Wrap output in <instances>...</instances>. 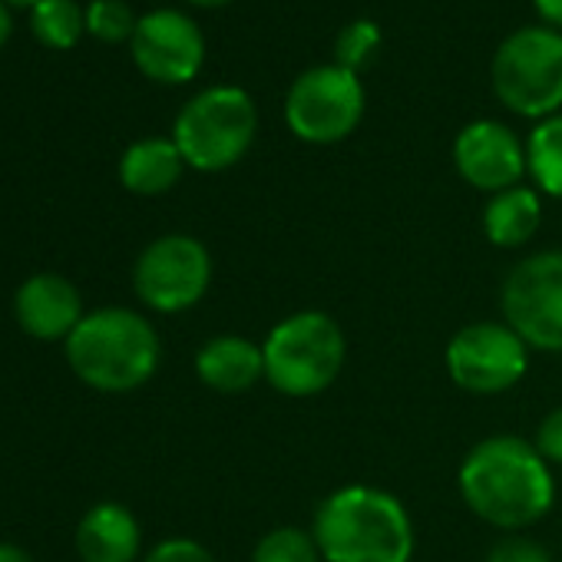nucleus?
I'll return each mask as SVG.
<instances>
[{"instance_id":"nucleus-11","label":"nucleus","mask_w":562,"mask_h":562,"mask_svg":"<svg viewBox=\"0 0 562 562\" xmlns=\"http://www.w3.org/2000/svg\"><path fill=\"white\" fill-rule=\"evenodd\" d=\"M130 54L143 77L166 87H179L199 77L205 64V37L189 14L159 8L139 18L136 34L130 41Z\"/></svg>"},{"instance_id":"nucleus-2","label":"nucleus","mask_w":562,"mask_h":562,"mask_svg":"<svg viewBox=\"0 0 562 562\" xmlns=\"http://www.w3.org/2000/svg\"><path fill=\"white\" fill-rule=\"evenodd\" d=\"M325 562H411L414 522L407 506L378 486L351 483L328 493L312 522Z\"/></svg>"},{"instance_id":"nucleus-9","label":"nucleus","mask_w":562,"mask_h":562,"mask_svg":"<svg viewBox=\"0 0 562 562\" xmlns=\"http://www.w3.org/2000/svg\"><path fill=\"white\" fill-rule=\"evenodd\" d=\"M212 285V255L192 235H162L149 241L133 268L139 302L159 315H179L205 299Z\"/></svg>"},{"instance_id":"nucleus-20","label":"nucleus","mask_w":562,"mask_h":562,"mask_svg":"<svg viewBox=\"0 0 562 562\" xmlns=\"http://www.w3.org/2000/svg\"><path fill=\"white\" fill-rule=\"evenodd\" d=\"M251 562H325V559L312 529L274 526L255 542Z\"/></svg>"},{"instance_id":"nucleus-25","label":"nucleus","mask_w":562,"mask_h":562,"mask_svg":"<svg viewBox=\"0 0 562 562\" xmlns=\"http://www.w3.org/2000/svg\"><path fill=\"white\" fill-rule=\"evenodd\" d=\"M536 450L542 453V460L549 463V467H562V404L559 407H552L542 420H539V427H536Z\"/></svg>"},{"instance_id":"nucleus-18","label":"nucleus","mask_w":562,"mask_h":562,"mask_svg":"<svg viewBox=\"0 0 562 562\" xmlns=\"http://www.w3.org/2000/svg\"><path fill=\"white\" fill-rule=\"evenodd\" d=\"M526 166L536 192L562 199V113L532 126L526 139Z\"/></svg>"},{"instance_id":"nucleus-14","label":"nucleus","mask_w":562,"mask_h":562,"mask_svg":"<svg viewBox=\"0 0 562 562\" xmlns=\"http://www.w3.org/2000/svg\"><path fill=\"white\" fill-rule=\"evenodd\" d=\"M199 381L215 394H241L265 381V355L261 345L241 335H218L209 338L195 355Z\"/></svg>"},{"instance_id":"nucleus-1","label":"nucleus","mask_w":562,"mask_h":562,"mask_svg":"<svg viewBox=\"0 0 562 562\" xmlns=\"http://www.w3.org/2000/svg\"><path fill=\"white\" fill-rule=\"evenodd\" d=\"M457 486L467 509L503 532L529 529L555 503L552 467L536 443L513 434L473 443L457 470Z\"/></svg>"},{"instance_id":"nucleus-3","label":"nucleus","mask_w":562,"mask_h":562,"mask_svg":"<svg viewBox=\"0 0 562 562\" xmlns=\"http://www.w3.org/2000/svg\"><path fill=\"white\" fill-rule=\"evenodd\" d=\"M64 348L74 374L103 394L143 387L162 358L159 331L130 308H100L83 315Z\"/></svg>"},{"instance_id":"nucleus-26","label":"nucleus","mask_w":562,"mask_h":562,"mask_svg":"<svg viewBox=\"0 0 562 562\" xmlns=\"http://www.w3.org/2000/svg\"><path fill=\"white\" fill-rule=\"evenodd\" d=\"M532 8L542 18V27L562 31V0H532Z\"/></svg>"},{"instance_id":"nucleus-7","label":"nucleus","mask_w":562,"mask_h":562,"mask_svg":"<svg viewBox=\"0 0 562 562\" xmlns=\"http://www.w3.org/2000/svg\"><path fill=\"white\" fill-rule=\"evenodd\" d=\"M368 110L364 83L358 74L322 64L308 67L285 93V126L312 146H335L348 139Z\"/></svg>"},{"instance_id":"nucleus-12","label":"nucleus","mask_w":562,"mask_h":562,"mask_svg":"<svg viewBox=\"0 0 562 562\" xmlns=\"http://www.w3.org/2000/svg\"><path fill=\"white\" fill-rule=\"evenodd\" d=\"M453 166L467 186L490 195L522 186V176H529L526 143L499 120L467 123L453 139Z\"/></svg>"},{"instance_id":"nucleus-5","label":"nucleus","mask_w":562,"mask_h":562,"mask_svg":"<svg viewBox=\"0 0 562 562\" xmlns=\"http://www.w3.org/2000/svg\"><path fill=\"white\" fill-rule=\"evenodd\" d=\"M258 133L255 100L232 83L195 93L172 123V143L195 172H222L241 162Z\"/></svg>"},{"instance_id":"nucleus-24","label":"nucleus","mask_w":562,"mask_h":562,"mask_svg":"<svg viewBox=\"0 0 562 562\" xmlns=\"http://www.w3.org/2000/svg\"><path fill=\"white\" fill-rule=\"evenodd\" d=\"M143 562H215V555L202 542L176 536V539H162L159 546H153L143 555Z\"/></svg>"},{"instance_id":"nucleus-6","label":"nucleus","mask_w":562,"mask_h":562,"mask_svg":"<svg viewBox=\"0 0 562 562\" xmlns=\"http://www.w3.org/2000/svg\"><path fill=\"white\" fill-rule=\"evenodd\" d=\"M490 83L496 100L522 120L562 113V34L552 27H519L493 54Z\"/></svg>"},{"instance_id":"nucleus-27","label":"nucleus","mask_w":562,"mask_h":562,"mask_svg":"<svg viewBox=\"0 0 562 562\" xmlns=\"http://www.w3.org/2000/svg\"><path fill=\"white\" fill-rule=\"evenodd\" d=\"M11 31H14V18H11V8L0 0V47L11 41Z\"/></svg>"},{"instance_id":"nucleus-4","label":"nucleus","mask_w":562,"mask_h":562,"mask_svg":"<svg viewBox=\"0 0 562 562\" xmlns=\"http://www.w3.org/2000/svg\"><path fill=\"white\" fill-rule=\"evenodd\" d=\"M265 381L285 397L328 391L348 364V335L328 312H295L281 318L261 341Z\"/></svg>"},{"instance_id":"nucleus-29","label":"nucleus","mask_w":562,"mask_h":562,"mask_svg":"<svg viewBox=\"0 0 562 562\" xmlns=\"http://www.w3.org/2000/svg\"><path fill=\"white\" fill-rule=\"evenodd\" d=\"M192 8H205V11H212V8H228L232 0H189Z\"/></svg>"},{"instance_id":"nucleus-22","label":"nucleus","mask_w":562,"mask_h":562,"mask_svg":"<svg viewBox=\"0 0 562 562\" xmlns=\"http://www.w3.org/2000/svg\"><path fill=\"white\" fill-rule=\"evenodd\" d=\"M136 24L139 18L123 0H90V8H87V34L103 44H123V41L130 44L136 34Z\"/></svg>"},{"instance_id":"nucleus-19","label":"nucleus","mask_w":562,"mask_h":562,"mask_svg":"<svg viewBox=\"0 0 562 562\" xmlns=\"http://www.w3.org/2000/svg\"><path fill=\"white\" fill-rule=\"evenodd\" d=\"M31 31L50 50H74L87 31V11L77 0H41L31 8Z\"/></svg>"},{"instance_id":"nucleus-21","label":"nucleus","mask_w":562,"mask_h":562,"mask_svg":"<svg viewBox=\"0 0 562 562\" xmlns=\"http://www.w3.org/2000/svg\"><path fill=\"white\" fill-rule=\"evenodd\" d=\"M381 41H384L381 27L374 21H368V18H358V21L345 24L341 34H338V41H335V64L361 77V70H368L374 64V57L381 50Z\"/></svg>"},{"instance_id":"nucleus-13","label":"nucleus","mask_w":562,"mask_h":562,"mask_svg":"<svg viewBox=\"0 0 562 562\" xmlns=\"http://www.w3.org/2000/svg\"><path fill=\"white\" fill-rule=\"evenodd\" d=\"M14 315L18 325L37 341H67L83 322V302L70 278L44 271L18 289Z\"/></svg>"},{"instance_id":"nucleus-10","label":"nucleus","mask_w":562,"mask_h":562,"mask_svg":"<svg viewBox=\"0 0 562 562\" xmlns=\"http://www.w3.org/2000/svg\"><path fill=\"white\" fill-rule=\"evenodd\" d=\"M443 364L460 391L493 397L526 378L529 348L506 322H473L447 341Z\"/></svg>"},{"instance_id":"nucleus-17","label":"nucleus","mask_w":562,"mask_h":562,"mask_svg":"<svg viewBox=\"0 0 562 562\" xmlns=\"http://www.w3.org/2000/svg\"><path fill=\"white\" fill-rule=\"evenodd\" d=\"M542 222V199L532 186H513L490 195L483 209V235L496 248L526 245Z\"/></svg>"},{"instance_id":"nucleus-16","label":"nucleus","mask_w":562,"mask_h":562,"mask_svg":"<svg viewBox=\"0 0 562 562\" xmlns=\"http://www.w3.org/2000/svg\"><path fill=\"white\" fill-rule=\"evenodd\" d=\"M182 172H186V159L172 143V136L136 139L120 159V182L133 195H162L182 179Z\"/></svg>"},{"instance_id":"nucleus-23","label":"nucleus","mask_w":562,"mask_h":562,"mask_svg":"<svg viewBox=\"0 0 562 562\" xmlns=\"http://www.w3.org/2000/svg\"><path fill=\"white\" fill-rule=\"evenodd\" d=\"M486 562H552V555L529 536H503L486 552Z\"/></svg>"},{"instance_id":"nucleus-28","label":"nucleus","mask_w":562,"mask_h":562,"mask_svg":"<svg viewBox=\"0 0 562 562\" xmlns=\"http://www.w3.org/2000/svg\"><path fill=\"white\" fill-rule=\"evenodd\" d=\"M0 562H34L24 549L11 546V542H0Z\"/></svg>"},{"instance_id":"nucleus-30","label":"nucleus","mask_w":562,"mask_h":562,"mask_svg":"<svg viewBox=\"0 0 562 562\" xmlns=\"http://www.w3.org/2000/svg\"><path fill=\"white\" fill-rule=\"evenodd\" d=\"M4 4H8V8H37L41 0H4Z\"/></svg>"},{"instance_id":"nucleus-8","label":"nucleus","mask_w":562,"mask_h":562,"mask_svg":"<svg viewBox=\"0 0 562 562\" xmlns=\"http://www.w3.org/2000/svg\"><path fill=\"white\" fill-rule=\"evenodd\" d=\"M499 308L529 351H562V251L546 248L516 261L499 289Z\"/></svg>"},{"instance_id":"nucleus-15","label":"nucleus","mask_w":562,"mask_h":562,"mask_svg":"<svg viewBox=\"0 0 562 562\" xmlns=\"http://www.w3.org/2000/svg\"><path fill=\"white\" fill-rule=\"evenodd\" d=\"M143 532L123 503H97L77 526V552L83 562H136Z\"/></svg>"}]
</instances>
